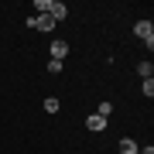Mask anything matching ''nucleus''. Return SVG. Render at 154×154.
I'll return each mask as SVG.
<instances>
[{"label": "nucleus", "instance_id": "1", "mask_svg": "<svg viewBox=\"0 0 154 154\" xmlns=\"http://www.w3.org/2000/svg\"><path fill=\"white\" fill-rule=\"evenodd\" d=\"M134 34H137L147 48L154 45V24H151V21H137V24H134Z\"/></svg>", "mask_w": 154, "mask_h": 154}, {"label": "nucleus", "instance_id": "2", "mask_svg": "<svg viewBox=\"0 0 154 154\" xmlns=\"http://www.w3.org/2000/svg\"><path fill=\"white\" fill-rule=\"evenodd\" d=\"M28 28H38V31H55V21L48 14H38V17H28Z\"/></svg>", "mask_w": 154, "mask_h": 154}, {"label": "nucleus", "instance_id": "3", "mask_svg": "<svg viewBox=\"0 0 154 154\" xmlns=\"http://www.w3.org/2000/svg\"><path fill=\"white\" fill-rule=\"evenodd\" d=\"M48 17H51V21H65V17H69V7L65 4H62V0H51V11H48Z\"/></svg>", "mask_w": 154, "mask_h": 154}, {"label": "nucleus", "instance_id": "4", "mask_svg": "<svg viewBox=\"0 0 154 154\" xmlns=\"http://www.w3.org/2000/svg\"><path fill=\"white\" fill-rule=\"evenodd\" d=\"M65 55H69V45L62 41V38H55V41H51V58H58V62H65Z\"/></svg>", "mask_w": 154, "mask_h": 154}, {"label": "nucleus", "instance_id": "5", "mask_svg": "<svg viewBox=\"0 0 154 154\" xmlns=\"http://www.w3.org/2000/svg\"><path fill=\"white\" fill-rule=\"evenodd\" d=\"M86 127H89L93 134H99V130H106V120H103L99 113H89V116H86Z\"/></svg>", "mask_w": 154, "mask_h": 154}, {"label": "nucleus", "instance_id": "6", "mask_svg": "<svg viewBox=\"0 0 154 154\" xmlns=\"http://www.w3.org/2000/svg\"><path fill=\"white\" fill-rule=\"evenodd\" d=\"M116 147H120V154H137V151H140V144L134 140V137H123L120 144H116Z\"/></svg>", "mask_w": 154, "mask_h": 154}, {"label": "nucleus", "instance_id": "7", "mask_svg": "<svg viewBox=\"0 0 154 154\" xmlns=\"http://www.w3.org/2000/svg\"><path fill=\"white\" fill-rule=\"evenodd\" d=\"M137 75L140 79H154V65H151V62H140V65H137Z\"/></svg>", "mask_w": 154, "mask_h": 154}, {"label": "nucleus", "instance_id": "8", "mask_svg": "<svg viewBox=\"0 0 154 154\" xmlns=\"http://www.w3.org/2000/svg\"><path fill=\"white\" fill-rule=\"evenodd\" d=\"M140 93H144V96H147V99L154 96V79H144V82H140Z\"/></svg>", "mask_w": 154, "mask_h": 154}, {"label": "nucleus", "instance_id": "9", "mask_svg": "<svg viewBox=\"0 0 154 154\" xmlns=\"http://www.w3.org/2000/svg\"><path fill=\"white\" fill-rule=\"evenodd\" d=\"M34 11H38V14H48L51 11V0H34Z\"/></svg>", "mask_w": 154, "mask_h": 154}, {"label": "nucleus", "instance_id": "10", "mask_svg": "<svg viewBox=\"0 0 154 154\" xmlns=\"http://www.w3.org/2000/svg\"><path fill=\"white\" fill-rule=\"evenodd\" d=\"M45 113H58V99H55V96L45 99Z\"/></svg>", "mask_w": 154, "mask_h": 154}, {"label": "nucleus", "instance_id": "11", "mask_svg": "<svg viewBox=\"0 0 154 154\" xmlns=\"http://www.w3.org/2000/svg\"><path fill=\"white\" fill-rule=\"evenodd\" d=\"M96 113H99V116H103V120H106V116L113 113V103H99V110H96Z\"/></svg>", "mask_w": 154, "mask_h": 154}, {"label": "nucleus", "instance_id": "12", "mask_svg": "<svg viewBox=\"0 0 154 154\" xmlns=\"http://www.w3.org/2000/svg\"><path fill=\"white\" fill-rule=\"evenodd\" d=\"M62 65H65V62H58V58H48V72H62Z\"/></svg>", "mask_w": 154, "mask_h": 154}, {"label": "nucleus", "instance_id": "13", "mask_svg": "<svg viewBox=\"0 0 154 154\" xmlns=\"http://www.w3.org/2000/svg\"><path fill=\"white\" fill-rule=\"evenodd\" d=\"M137 154H154V147H140V151H137Z\"/></svg>", "mask_w": 154, "mask_h": 154}]
</instances>
